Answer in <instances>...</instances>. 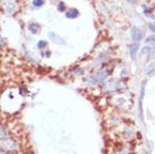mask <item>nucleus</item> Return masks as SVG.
<instances>
[{"label":"nucleus","instance_id":"obj_1","mask_svg":"<svg viewBox=\"0 0 155 154\" xmlns=\"http://www.w3.org/2000/svg\"><path fill=\"white\" fill-rule=\"evenodd\" d=\"M145 88H146V80L142 81L140 90V98H138V108H137V112H138V117L142 123H144V114H143V99L144 95H145Z\"/></svg>","mask_w":155,"mask_h":154},{"label":"nucleus","instance_id":"obj_2","mask_svg":"<svg viewBox=\"0 0 155 154\" xmlns=\"http://www.w3.org/2000/svg\"><path fill=\"white\" fill-rule=\"evenodd\" d=\"M126 85L121 81L116 80H108L104 83V89L105 91H119L123 88H125Z\"/></svg>","mask_w":155,"mask_h":154},{"label":"nucleus","instance_id":"obj_3","mask_svg":"<svg viewBox=\"0 0 155 154\" xmlns=\"http://www.w3.org/2000/svg\"><path fill=\"white\" fill-rule=\"evenodd\" d=\"M130 35H132V38L135 43L140 42L145 37V33L142 29L137 28V27H133L132 31H130Z\"/></svg>","mask_w":155,"mask_h":154},{"label":"nucleus","instance_id":"obj_4","mask_svg":"<svg viewBox=\"0 0 155 154\" xmlns=\"http://www.w3.org/2000/svg\"><path fill=\"white\" fill-rule=\"evenodd\" d=\"M78 16H79V12H78L75 8H71L70 10L65 12V17L69 18V19H74Z\"/></svg>","mask_w":155,"mask_h":154},{"label":"nucleus","instance_id":"obj_5","mask_svg":"<svg viewBox=\"0 0 155 154\" xmlns=\"http://www.w3.org/2000/svg\"><path fill=\"white\" fill-rule=\"evenodd\" d=\"M138 49H140L138 43H134V44H132V45H129V53H130L132 59H135L136 54H137V52H138Z\"/></svg>","mask_w":155,"mask_h":154},{"label":"nucleus","instance_id":"obj_6","mask_svg":"<svg viewBox=\"0 0 155 154\" xmlns=\"http://www.w3.org/2000/svg\"><path fill=\"white\" fill-rule=\"evenodd\" d=\"M29 31H31V34H37L39 32V25L36 23H31L29 25Z\"/></svg>","mask_w":155,"mask_h":154},{"label":"nucleus","instance_id":"obj_7","mask_svg":"<svg viewBox=\"0 0 155 154\" xmlns=\"http://www.w3.org/2000/svg\"><path fill=\"white\" fill-rule=\"evenodd\" d=\"M43 5H44V0H33V6L34 7H42Z\"/></svg>","mask_w":155,"mask_h":154},{"label":"nucleus","instance_id":"obj_8","mask_svg":"<svg viewBox=\"0 0 155 154\" xmlns=\"http://www.w3.org/2000/svg\"><path fill=\"white\" fill-rule=\"evenodd\" d=\"M58 9L60 10V12H65V9H66V6L65 4L63 2V1H60L58 5Z\"/></svg>","mask_w":155,"mask_h":154},{"label":"nucleus","instance_id":"obj_9","mask_svg":"<svg viewBox=\"0 0 155 154\" xmlns=\"http://www.w3.org/2000/svg\"><path fill=\"white\" fill-rule=\"evenodd\" d=\"M46 45H47L46 41H39V42L37 43V47H38L39 50H42V49H44V47H46Z\"/></svg>","mask_w":155,"mask_h":154},{"label":"nucleus","instance_id":"obj_10","mask_svg":"<svg viewBox=\"0 0 155 154\" xmlns=\"http://www.w3.org/2000/svg\"><path fill=\"white\" fill-rule=\"evenodd\" d=\"M147 43L150 44V45H152V46L155 47V35H153V36H150V37H148Z\"/></svg>","mask_w":155,"mask_h":154},{"label":"nucleus","instance_id":"obj_11","mask_svg":"<svg viewBox=\"0 0 155 154\" xmlns=\"http://www.w3.org/2000/svg\"><path fill=\"white\" fill-rule=\"evenodd\" d=\"M152 51H153V49H151V47L150 46H145L143 49V51H142V53L143 54H150V53H152Z\"/></svg>","mask_w":155,"mask_h":154},{"label":"nucleus","instance_id":"obj_12","mask_svg":"<svg viewBox=\"0 0 155 154\" xmlns=\"http://www.w3.org/2000/svg\"><path fill=\"white\" fill-rule=\"evenodd\" d=\"M148 28H150V31H151V32L155 33V25H150V27H148Z\"/></svg>","mask_w":155,"mask_h":154},{"label":"nucleus","instance_id":"obj_13","mask_svg":"<svg viewBox=\"0 0 155 154\" xmlns=\"http://www.w3.org/2000/svg\"><path fill=\"white\" fill-rule=\"evenodd\" d=\"M127 1L129 2V4H136L138 0H127Z\"/></svg>","mask_w":155,"mask_h":154},{"label":"nucleus","instance_id":"obj_14","mask_svg":"<svg viewBox=\"0 0 155 154\" xmlns=\"http://www.w3.org/2000/svg\"><path fill=\"white\" fill-rule=\"evenodd\" d=\"M140 154H150V153H148V151H146V150H142L140 151Z\"/></svg>","mask_w":155,"mask_h":154},{"label":"nucleus","instance_id":"obj_15","mask_svg":"<svg viewBox=\"0 0 155 154\" xmlns=\"http://www.w3.org/2000/svg\"><path fill=\"white\" fill-rule=\"evenodd\" d=\"M45 54H46V56H51V51H47Z\"/></svg>","mask_w":155,"mask_h":154}]
</instances>
